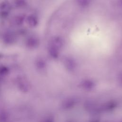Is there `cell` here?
Returning a JSON list of instances; mask_svg holds the SVG:
<instances>
[{"instance_id":"6da1fadb","label":"cell","mask_w":122,"mask_h":122,"mask_svg":"<svg viewBox=\"0 0 122 122\" xmlns=\"http://www.w3.org/2000/svg\"><path fill=\"white\" fill-rule=\"evenodd\" d=\"M30 19H31V20H32V17H30ZM30 24H31V25H32V21H31V22L30 23Z\"/></svg>"}]
</instances>
